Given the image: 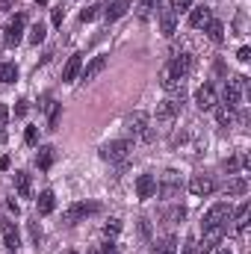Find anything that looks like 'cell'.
Here are the masks:
<instances>
[{
    "instance_id": "cell-1",
    "label": "cell",
    "mask_w": 251,
    "mask_h": 254,
    "mask_svg": "<svg viewBox=\"0 0 251 254\" xmlns=\"http://www.w3.org/2000/svg\"><path fill=\"white\" fill-rule=\"evenodd\" d=\"M231 213H234V207L231 204H225V201H219V204H213L207 213H204V219H201V231H213V228H228V222H231Z\"/></svg>"
},
{
    "instance_id": "cell-2",
    "label": "cell",
    "mask_w": 251,
    "mask_h": 254,
    "mask_svg": "<svg viewBox=\"0 0 251 254\" xmlns=\"http://www.w3.org/2000/svg\"><path fill=\"white\" fill-rule=\"evenodd\" d=\"M246 89H249V80L243 77V74H237V77H231V80H225V92H222V104L225 107H240V101H243V95H246Z\"/></svg>"
},
{
    "instance_id": "cell-3",
    "label": "cell",
    "mask_w": 251,
    "mask_h": 254,
    "mask_svg": "<svg viewBox=\"0 0 251 254\" xmlns=\"http://www.w3.org/2000/svg\"><path fill=\"white\" fill-rule=\"evenodd\" d=\"M127 133H130L133 139L151 142V139H154V130H151V119H148V113L136 110L133 116H127Z\"/></svg>"
},
{
    "instance_id": "cell-4",
    "label": "cell",
    "mask_w": 251,
    "mask_h": 254,
    "mask_svg": "<svg viewBox=\"0 0 251 254\" xmlns=\"http://www.w3.org/2000/svg\"><path fill=\"white\" fill-rule=\"evenodd\" d=\"M130 151H133V142L130 139H116V142H107L101 148V157L110 160V163H122V160H127Z\"/></svg>"
},
{
    "instance_id": "cell-5",
    "label": "cell",
    "mask_w": 251,
    "mask_h": 254,
    "mask_svg": "<svg viewBox=\"0 0 251 254\" xmlns=\"http://www.w3.org/2000/svg\"><path fill=\"white\" fill-rule=\"evenodd\" d=\"M181 104H184V95H178V98H166V101H160V104H157V110H154V116H157V122H175V119L181 116Z\"/></svg>"
},
{
    "instance_id": "cell-6",
    "label": "cell",
    "mask_w": 251,
    "mask_h": 254,
    "mask_svg": "<svg viewBox=\"0 0 251 254\" xmlns=\"http://www.w3.org/2000/svg\"><path fill=\"white\" fill-rule=\"evenodd\" d=\"M92 213H98V204H71L63 213V222L65 225H77L80 219H86V216H92Z\"/></svg>"
},
{
    "instance_id": "cell-7",
    "label": "cell",
    "mask_w": 251,
    "mask_h": 254,
    "mask_svg": "<svg viewBox=\"0 0 251 254\" xmlns=\"http://www.w3.org/2000/svg\"><path fill=\"white\" fill-rule=\"evenodd\" d=\"M24 27H27V15L18 12V15L12 18V24L6 27V45H9V48H15V45L24 39Z\"/></svg>"
},
{
    "instance_id": "cell-8",
    "label": "cell",
    "mask_w": 251,
    "mask_h": 254,
    "mask_svg": "<svg viewBox=\"0 0 251 254\" xmlns=\"http://www.w3.org/2000/svg\"><path fill=\"white\" fill-rule=\"evenodd\" d=\"M181 190V178H178V172H163V181L157 184V192H160V198H175Z\"/></svg>"
},
{
    "instance_id": "cell-9",
    "label": "cell",
    "mask_w": 251,
    "mask_h": 254,
    "mask_svg": "<svg viewBox=\"0 0 251 254\" xmlns=\"http://www.w3.org/2000/svg\"><path fill=\"white\" fill-rule=\"evenodd\" d=\"M192 65H195L192 54H178V57H172L169 68H172V74H175L178 80H187L189 74H192Z\"/></svg>"
},
{
    "instance_id": "cell-10",
    "label": "cell",
    "mask_w": 251,
    "mask_h": 254,
    "mask_svg": "<svg viewBox=\"0 0 251 254\" xmlns=\"http://www.w3.org/2000/svg\"><path fill=\"white\" fill-rule=\"evenodd\" d=\"M210 18H213V9L204 6V3L189 9V27H192V30H204V27L210 24Z\"/></svg>"
},
{
    "instance_id": "cell-11",
    "label": "cell",
    "mask_w": 251,
    "mask_h": 254,
    "mask_svg": "<svg viewBox=\"0 0 251 254\" xmlns=\"http://www.w3.org/2000/svg\"><path fill=\"white\" fill-rule=\"evenodd\" d=\"M195 107H198V110H204V113H207V110H213V107H216V86L204 83V86L195 92Z\"/></svg>"
},
{
    "instance_id": "cell-12",
    "label": "cell",
    "mask_w": 251,
    "mask_h": 254,
    "mask_svg": "<svg viewBox=\"0 0 251 254\" xmlns=\"http://www.w3.org/2000/svg\"><path fill=\"white\" fill-rule=\"evenodd\" d=\"M154 192H157V178H154V175H139V178H136V198H139V201L154 198Z\"/></svg>"
},
{
    "instance_id": "cell-13",
    "label": "cell",
    "mask_w": 251,
    "mask_h": 254,
    "mask_svg": "<svg viewBox=\"0 0 251 254\" xmlns=\"http://www.w3.org/2000/svg\"><path fill=\"white\" fill-rule=\"evenodd\" d=\"M130 6H133V0H104V18L107 21H119Z\"/></svg>"
},
{
    "instance_id": "cell-14",
    "label": "cell",
    "mask_w": 251,
    "mask_h": 254,
    "mask_svg": "<svg viewBox=\"0 0 251 254\" xmlns=\"http://www.w3.org/2000/svg\"><path fill=\"white\" fill-rule=\"evenodd\" d=\"M213 190H216V184H213V178H207V175H195V178L189 181V192H192V195H198V198L210 195Z\"/></svg>"
},
{
    "instance_id": "cell-15",
    "label": "cell",
    "mask_w": 251,
    "mask_h": 254,
    "mask_svg": "<svg viewBox=\"0 0 251 254\" xmlns=\"http://www.w3.org/2000/svg\"><path fill=\"white\" fill-rule=\"evenodd\" d=\"M249 216H251V207H249V201L246 204H240L237 207V213H231V222H234V231L243 237L246 231H249Z\"/></svg>"
},
{
    "instance_id": "cell-16",
    "label": "cell",
    "mask_w": 251,
    "mask_h": 254,
    "mask_svg": "<svg viewBox=\"0 0 251 254\" xmlns=\"http://www.w3.org/2000/svg\"><path fill=\"white\" fill-rule=\"evenodd\" d=\"M80 71H83V54H74L63 68V83H74L80 77Z\"/></svg>"
},
{
    "instance_id": "cell-17",
    "label": "cell",
    "mask_w": 251,
    "mask_h": 254,
    "mask_svg": "<svg viewBox=\"0 0 251 254\" xmlns=\"http://www.w3.org/2000/svg\"><path fill=\"white\" fill-rule=\"evenodd\" d=\"M160 30H163V36H175L178 33V15L172 12V9H160Z\"/></svg>"
},
{
    "instance_id": "cell-18",
    "label": "cell",
    "mask_w": 251,
    "mask_h": 254,
    "mask_svg": "<svg viewBox=\"0 0 251 254\" xmlns=\"http://www.w3.org/2000/svg\"><path fill=\"white\" fill-rule=\"evenodd\" d=\"M0 228H3V243H6V249H9V252H18V249H21V237H18V228H15L12 222H3Z\"/></svg>"
},
{
    "instance_id": "cell-19",
    "label": "cell",
    "mask_w": 251,
    "mask_h": 254,
    "mask_svg": "<svg viewBox=\"0 0 251 254\" xmlns=\"http://www.w3.org/2000/svg\"><path fill=\"white\" fill-rule=\"evenodd\" d=\"M36 210H39V216H48V213H54L57 210V195L51 190H45L39 198H36Z\"/></svg>"
},
{
    "instance_id": "cell-20",
    "label": "cell",
    "mask_w": 251,
    "mask_h": 254,
    "mask_svg": "<svg viewBox=\"0 0 251 254\" xmlns=\"http://www.w3.org/2000/svg\"><path fill=\"white\" fill-rule=\"evenodd\" d=\"M54 160H57V148H51V145L39 148V154H36V166H39L42 172H48V169L54 166Z\"/></svg>"
},
{
    "instance_id": "cell-21",
    "label": "cell",
    "mask_w": 251,
    "mask_h": 254,
    "mask_svg": "<svg viewBox=\"0 0 251 254\" xmlns=\"http://www.w3.org/2000/svg\"><path fill=\"white\" fill-rule=\"evenodd\" d=\"M104 68H107V57H95L92 63L83 68V80H86V83H89V80H95V77H98Z\"/></svg>"
},
{
    "instance_id": "cell-22",
    "label": "cell",
    "mask_w": 251,
    "mask_h": 254,
    "mask_svg": "<svg viewBox=\"0 0 251 254\" xmlns=\"http://www.w3.org/2000/svg\"><path fill=\"white\" fill-rule=\"evenodd\" d=\"M15 187H18V195L21 198H30L33 195V181L27 172H15Z\"/></svg>"
},
{
    "instance_id": "cell-23",
    "label": "cell",
    "mask_w": 251,
    "mask_h": 254,
    "mask_svg": "<svg viewBox=\"0 0 251 254\" xmlns=\"http://www.w3.org/2000/svg\"><path fill=\"white\" fill-rule=\"evenodd\" d=\"M15 80H18V68H15V63L0 60V83H15Z\"/></svg>"
},
{
    "instance_id": "cell-24",
    "label": "cell",
    "mask_w": 251,
    "mask_h": 254,
    "mask_svg": "<svg viewBox=\"0 0 251 254\" xmlns=\"http://www.w3.org/2000/svg\"><path fill=\"white\" fill-rule=\"evenodd\" d=\"M204 30H207V36H210V39H213L216 45H219V42H225V24H222V21L210 18V24H207Z\"/></svg>"
},
{
    "instance_id": "cell-25",
    "label": "cell",
    "mask_w": 251,
    "mask_h": 254,
    "mask_svg": "<svg viewBox=\"0 0 251 254\" xmlns=\"http://www.w3.org/2000/svg\"><path fill=\"white\" fill-rule=\"evenodd\" d=\"M216 122H219L222 127H231L234 122H237V113H234V107H225V104H222V107L216 110Z\"/></svg>"
},
{
    "instance_id": "cell-26",
    "label": "cell",
    "mask_w": 251,
    "mask_h": 254,
    "mask_svg": "<svg viewBox=\"0 0 251 254\" xmlns=\"http://www.w3.org/2000/svg\"><path fill=\"white\" fill-rule=\"evenodd\" d=\"M133 9L139 12V18H148L154 9H160V0H133Z\"/></svg>"
},
{
    "instance_id": "cell-27",
    "label": "cell",
    "mask_w": 251,
    "mask_h": 254,
    "mask_svg": "<svg viewBox=\"0 0 251 254\" xmlns=\"http://www.w3.org/2000/svg\"><path fill=\"white\" fill-rule=\"evenodd\" d=\"M228 192H231V195H246V192H249V181H246L243 175H237V178L228 184Z\"/></svg>"
},
{
    "instance_id": "cell-28",
    "label": "cell",
    "mask_w": 251,
    "mask_h": 254,
    "mask_svg": "<svg viewBox=\"0 0 251 254\" xmlns=\"http://www.w3.org/2000/svg\"><path fill=\"white\" fill-rule=\"evenodd\" d=\"M27 42H30V45H42V42H45V24H42V21L30 27V36H27Z\"/></svg>"
},
{
    "instance_id": "cell-29",
    "label": "cell",
    "mask_w": 251,
    "mask_h": 254,
    "mask_svg": "<svg viewBox=\"0 0 251 254\" xmlns=\"http://www.w3.org/2000/svg\"><path fill=\"white\" fill-rule=\"evenodd\" d=\"M101 9H104V3H95V6H86V9L80 12V21H83V24H89V21H95V18L101 15Z\"/></svg>"
},
{
    "instance_id": "cell-30",
    "label": "cell",
    "mask_w": 251,
    "mask_h": 254,
    "mask_svg": "<svg viewBox=\"0 0 251 254\" xmlns=\"http://www.w3.org/2000/svg\"><path fill=\"white\" fill-rule=\"evenodd\" d=\"M60 113H63V110H60V104L48 101V127H51V130L60 125Z\"/></svg>"
},
{
    "instance_id": "cell-31",
    "label": "cell",
    "mask_w": 251,
    "mask_h": 254,
    "mask_svg": "<svg viewBox=\"0 0 251 254\" xmlns=\"http://www.w3.org/2000/svg\"><path fill=\"white\" fill-rule=\"evenodd\" d=\"M104 234H107V240H116V237L122 234V219H110V222L104 225Z\"/></svg>"
},
{
    "instance_id": "cell-32",
    "label": "cell",
    "mask_w": 251,
    "mask_h": 254,
    "mask_svg": "<svg viewBox=\"0 0 251 254\" xmlns=\"http://www.w3.org/2000/svg\"><path fill=\"white\" fill-rule=\"evenodd\" d=\"M169 9H172L175 15H181V12H189V9H192V0H169Z\"/></svg>"
},
{
    "instance_id": "cell-33",
    "label": "cell",
    "mask_w": 251,
    "mask_h": 254,
    "mask_svg": "<svg viewBox=\"0 0 251 254\" xmlns=\"http://www.w3.org/2000/svg\"><path fill=\"white\" fill-rule=\"evenodd\" d=\"M240 163H243V157H228V160H225L228 175H237V172H240Z\"/></svg>"
},
{
    "instance_id": "cell-34",
    "label": "cell",
    "mask_w": 251,
    "mask_h": 254,
    "mask_svg": "<svg viewBox=\"0 0 251 254\" xmlns=\"http://www.w3.org/2000/svg\"><path fill=\"white\" fill-rule=\"evenodd\" d=\"M24 142H27V145H36V142H39V127H27V130H24Z\"/></svg>"
},
{
    "instance_id": "cell-35",
    "label": "cell",
    "mask_w": 251,
    "mask_h": 254,
    "mask_svg": "<svg viewBox=\"0 0 251 254\" xmlns=\"http://www.w3.org/2000/svg\"><path fill=\"white\" fill-rule=\"evenodd\" d=\"M184 216H187V210H184V207H175V210H169V216H166V219H169V222H181Z\"/></svg>"
},
{
    "instance_id": "cell-36",
    "label": "cell",
    "mask_w": 251,
    "mask_h": 254,
    "mask_svg": "<svg viewBox=\"0 0 251 254\" xmlns=\"http://www.w3.org/2000/svg\"><path fill=\"white\" fill-rule=\"evenodd\" d=\"M63 21H65V9L57 6V9H54V27H63Z\"/></svg>"
},
{
    "instance_id": "cell-37",
    "label": "cell",
    "mask_w": 251,
    "mask_h": 254,
    "mask_svg": "<svg viewBox=\"0 0 251 254\" xmlns=\"http://www.w3.org/2000/svg\"><path fill=\"white\" fill-rule=\"evenodd\" d=\"M6 119H9V107L0 104V136H3V127H6Z\"/></svg>"
},
{
    "instance_id": "cell-38",
    "label": "cell",
    "mask_w": 251,
    "mask_h": 254,
    "mask_svg": "<svg viewBox=\"0 0 251 254\" xmlns=\"http://www.w3.org/2000/svg\"><path fill=\"white\" fill-rule=\"evenodd\" d=\"M30 237H33V243H39V240H42V228H39L36 222H30Z\"/></svg>"
},
{
    "instance_id": "cell-39",
    "label": "cell",
    "mask_w": 251,
    "mask_h": 254,
    "mask_svg": "<svg viewBox=\"0 0 251 254\" xmlns=\"http://www.w3.org/2000/svg\"><path fill=\"white\" fill-rule=\"evenodd\" d=\"M237 60H240V63H249L251 60V48H240V51H237Z\"/></svg>"
},
{
    "instance_id": "cell-40",
    "label": "cell",
    "mask_w": 251,
    "mask_h": 254,
    "mask_svg": "<svg viewBox=\"0 0 251 254\" xmlns=\"http://www.w3.org/2000/svg\"><path fill=\"white\" fill-rule=\"evenodd\" d=\"M27 110H30V107H27V101H18V107H15V116H27Z\"/></svg>"
},
{
    "instance_id": "cell-41",
    "label": "cell",
    "mask_w": 251,
    "mask_h": 254,
    "mask_svg": "<svg viewBox=\"0 0 251 254\" xmlns=\"http://www.w3.org/2000/svg\"><path fill=\"white\" fill-rule=\"evenodd\" d=\"M104 254H119V246H116V243H113V240H110V243H107V246H104Z\"/></svg>"
},
{
    "instance_id": "cell-42",
    "label": "cell",
    "mask_w": 251,
    "mask_h": 254,
    "mask_svg": "<svg viewBox=\"0 0 251 254\" xmlns=\"http://www.w3.org/2000/svg\"><path fill=\"white\" fill-rule=\"evenodd\" d=\"M184 254H195V240H187V246H184Z\"/></svg>"
},
{
    "instance_id": "cell-43",
    "label": "cell",
    "mask_w": 251,
    "mask_h": 254,
    "mask_svg": "<svg viewBox=\"0 0 251 254\" xmlns=\"http://www.w3.org/2000/svg\"><path fill=\"white\" fill-rule=\"evenodd\" d=\"M9 210H12V213H15V216H18V213H21V207H18V201H15V198H12V201H9Z\"/></svg>"
},
{
    "instance_id": "cell-44",
    "label": "cell",
    "mask_w": 251,
    "mask_h": 254,
    "mask_svg": "<svg viewBox=\"0 0 251 254\" xmlns=\"http://www.w3.org/2000/svg\"><path fill=\"white\" fill-rule=\"evenodd\" d=\"M0 169H9V157H0Z\"/></svg>"
},
{
    "instance_id": "cell-45",
    "label": "cell",
    "mask_w": 251,
    "mask_h": 254,
    "mask_svg": "<svg viewBox=\"0 0 251 254\" xmlns=\"http://www.w3.org/2000/svg\"><path fill=\"white\" fill-rule=\"evenodd\" d=\"M216 254H231V249H222V252H216Z\"/></svg>"
},
{
    "instance_id": "cell-46",
    "label": "cell",
    "mask_w": 251,
    "mask_h": 254,
    "mask_svg": "<svg viewBox=\"0 0 251 254\" xmlns=\"http://www.w3.org/2000/svg\"><path fill=\"white\" fill-rule=\"evenodd\" d=\"M36 3H39V6H45V3H48V0H36Z\"/></svg>"
},
{
    "instance_id": "cell-47",
    "label": "cell",
    "mask_w": 251,
    "mask_h": 254,
    "mask_svg": "<svg viewBox=\"0 0 251 254\" xmlns=\"http://www.w3.org/2000/svg\"><path fill=\"white\" fill-rule=\"evenodd\" d=\"M89 254H98V252H89Z\"/></svg>"
},
{
    "instance_id": "cell-48",
    "label": "cell",
    "mask_w": 251,
    "mask_h": 254,
    "mask_svg": "<svg viewBox=\"0 0 251 254\" xmlns=\"http://www.w3.org/2000/svg\"><path fill=\"white\" fill-rule=\"evenodd\" d=\"M71 254H77V252H71Z\"/></svg>"
}]
</instances>
